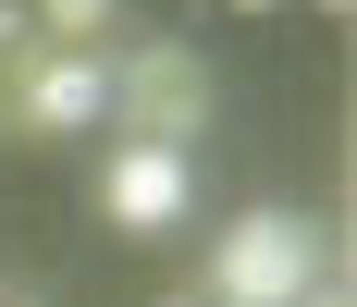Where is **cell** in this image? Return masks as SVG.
<instances>
[{
  "instance_id": "1",
  "label": "cell",
  "mask_w": 357,
  "mask_h": 307,
  "mask_svg": "<svg viewBox=\"0 0 357 307\" xmlns=\"http://www.w3.org/2000/svg\"><path fill=\"white\" fill-rule=\"evenodd\" d=\"M111 111H123L136 148H185L210 123V62H197L185 37H148L136 62H111Z\"/></svg>"
},
{
  "instance_id": "2",
  "label": "cell",
  "mask_w": 357,
  "mask_h": 307,
  "mask_svg": "<svg viewBox=\"0 0 357 307\" xmlns=\"http://www.w3.org/2000/svg\"><path fill=\"white\" fill-rule=\"evenodd\" d=\"M210 295L222 307H308V221L296 209H247L210 246Z\"/></svg>"
},
{
  "instance_id": "3",
  "label": "cell",
  "mask_w": 357,
  "mask_h": 307,
  "mask_svg": "<svg viewBox=\"0 0 357 307\" xmlns=\"http://www.w3.org/2000/svg\"><path fill=\"white\" fill-rule=\"evenodd\" d=\"M86 123H111V62L99 49H50V62L13 86V123H0V136H86Z\"/></svg>"
},
{
  "instance_id": "4",
  "label": "cell",
  "mask_w": 357,
  "mask_h": 307,
  "mask_svg": "<svg viewBox=\"0 0 357 307\" xmlns=\"http://www.w3.org/2000/svg\"><path fill=\"white\" fill-rule=\"evenodd\" d=\"M185 197H197V172H185V148H111V184H99V209L123 221V234H173L185 221Z\"/></svg>"
},
{
  "instance_id": "5",
  "label": "cell",
  "mask_w": 357,
  "mask_h": 307,
  "mask_svg": "<svg viewBox=\"0 0 357 307\" xmlns=\"http://www.w3.org/2000/svg\"><path fill=\"white\" fill-rule=\"evenodd\" d=\"M37 25H50V49H99L111 37V13H123V0H25Z\"/></svg>"
},
{
  "instance_id": "6",
  "label": "cell",
  "mask_w": 357,
  "mask_h": 307,
  "mask_svg": "<svg viewBox=\"0 0 357 307\" xmlns=\"http://www.w3.org/2000/svg\"><path fill=\"white\" fill-rule=\"evenodd\" d=\"M37 62H50V25H37L25 0H0V86H25Z\"/></svg>"
},
{
  "instance_id": "7",
  "label": "cell",
  "mask_w": 357,
  "mask_h": 307,
  "mask_svg": "<svg viewBox=\"0 0 357 307\" xmlns=\"http://www.w3.org/2000/svg\"><path fill=\"white\" fill-rule=\"evenodd\" d=\"M234 13H284V0H234Z\"/></svg>"
},
{
  "instance_id": "8",
  "label": "cell",
  "mask_w": 357,
  "mask_h": 307,
  "mask_svg": "<svg viewBox=\"0 0 357 307\" xmlns=\"http://www.w3.org/2000/svg\"><path fill=\"white\" fill-rule=\"evenodd\" d=\"M321 13H345V0H321Z\"/></svg>"
},
{
  "instance_id": "9",
  "label": "cell",
  "mask_w": 357,
  "mask_h": 307,
  "mask_svg": "<svg viewBox=\"0 0 357 307\" xmlns=\"http://www.w3.org/2000/svg\"><path fill=\"white\" fill-rule=\"evenodd\" d=\"M173 307H197V295H173Z\"/></svg>"
}]
</instances>
